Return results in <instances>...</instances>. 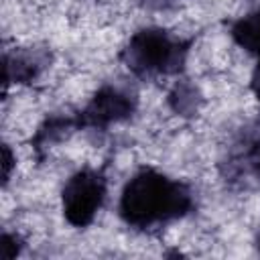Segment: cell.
I'll use <instances>...</instances> for the list:
<instances>
[{
  "instance_id": "8",
  "label": "cell",
  "mask_w": 260,
  "mask_h": 260,
  "mask_svg": "<svg viewBox=\"0 0 260 260\" xmlns=\"http://www.w3.org/2000/svg\"><path fill=\"white\" fill-rule=\"evenodd\" d=\"M252 160H254V165H256V169L260 171V142L254 146V152H252Z\"/></svg>"
},
{
  "instance_id": "5",
  "label": "cell",
  "mask_w": 260,
  "mask_h": 260,
  "mask_svg": "<svg viewBox=\"0 0 260 260\" xmlns=\"http://www.w3.org/2000/svg\"><path fill=\"white\" fill-rule=\"evenodd\" d=\"M232 35L240 47L252 53H260V12L250 14L236 22L232 28Z\"/></svg>"
},
{
  "instance_id": "1",
  "label": "cell",
  "mask_w": 260,
  "mask_h": 260,
  "mask_svg": "<svg viewBox=\"0 0 260 260\" xmlns=\"http://www.w3.org/2000/svg\"><path fill=\"white\" fill-rule=\"evenodd\" d=\"M189 203L191 199L183 185L173 183L154 171H144L126 185L120 211L128 223L148 225L185 213Z\"/></svg>"
},
{
  "instance_id": "3",
  "label": "cell",
  "mask_w": 260,
  "mask_h": 260,
  "mask_svg": "<svg viewBox=\"0 0 260 260\" xmlns=\"http://www.w3.org/2000/svg\"><path fill=\"white\" fill-rule=\"evenodd\" d=\"M175 59V47L160 30L138 32L128 47V63L138 71H160Z\"/></svg>"
},
{
  "instance_id": "6",
  "label": "cell",
  "mask_w": 260,
  "mask_h": 260,
  "mask_svg": "<svg viewBox=\"0 0 260 260\" xmlns=\"http://www.w3.org/2000/svg\"><path fill=\"white\" fill-rule=\"evenodd\" d=\"M4 179H8V175H10V165H12V156H10V150L4 146Z\"/></svg>"
},
{
  "instance_id": "7",
  "label": "cell",
  "mask_w": 260,
  "mask_h": 260,
  "mask_svg": "<svg viewBox=\"0 0 260 260\" xmlns=\"http://www.w3.org/2000/svg\"><path fill=\"white\" fill-rule=\"evenodd\" d=\"M252 89H254L256 98L260 100V65H258V69L254 71V77H252Z\"/></svg>"
},
{
  "instance_id": "4",
  "label": "cell",
  "mask_w": 260,
  "mask_h": 260,
  "mask_svg": "<svg viewBox=\"0 0 260 260\" xmlns=\"http://www.w3.org/2000/svg\"><path fill=\"white\" fill-rule=\"evenodd\" d=\"M128 114H130V102H128V98L122 95L116 89L106 87V89H102L93 98V102L89 104V108L83 114V120H85V124L102 126V124L120 120V118H124Z\"/></svg>"
},
{
  "instance_id": "2",
  "label": "cell",
  "mask_w": 260,
  "mask_h": 260,
  "mask_svg": "<svg viewBox=\"0 0 260 260\" xmlns=\"http://www.w3.org/2000/svg\"><path fill=\"white\" fill-rule=\"evenodd\" d=\"M104 199V181L91 171H81L69 179L63 189L65 217L73 225H87Z\"/></svg>"
}]
</instances>
